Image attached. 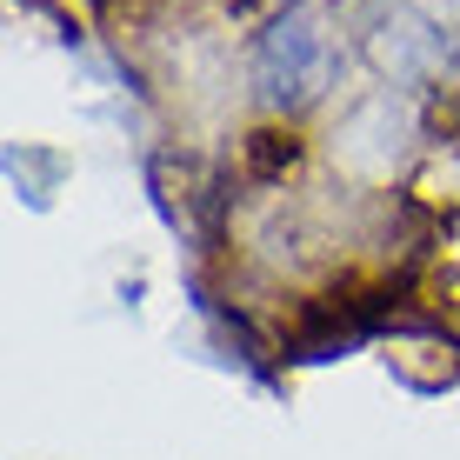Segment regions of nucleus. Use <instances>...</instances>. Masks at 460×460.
<instances>
[{"label": "nucleus", "mask_w": 460, "mask_h": 460, "mask_svg": "<svg viewBox=\"0 0 460 460\" xmlns=\"http://www.w3.org/2000/svg\"><path fill=\"white\" fill-rule=\"evenodd\" d=\"M327 74H334V40H327V27L314 21L307 7L280 13V21L261 34L253 81H261L267 107H307L314 93L327 87Z\"/></svg>", "instance_id": "f257e3e1"}]
</instances>
